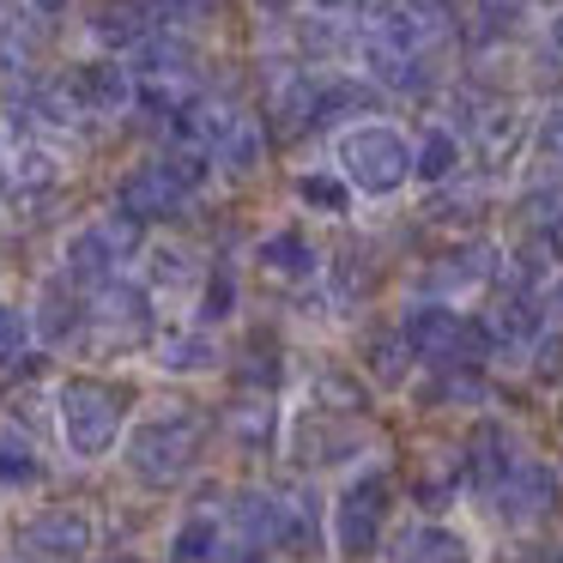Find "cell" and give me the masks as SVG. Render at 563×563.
<instances>
[{"label":"cell","mask_w":563,"mask_h":563,"mask_svg":"<svg viewBox=\"0 0 563 563\" xmlns=\"http://www.w3.org/2000/svg\"><path fill=\"white\" fill-rule=\"evenodd\" d=\"M219 461V406L195 388H164L146 394L140 418L128 424V442L115 454V473L140 497H188Z\"/></svg>","instance_id":"6da1fadb"},{"label":"cell","mask_w":563,"mask_h":563,"mask_svg":"<svg viewBox=\"0 0 563 563\" xmlns=\"http://www.w3.org/2000/svg\"><path fill=\"white\" fill-rule=\"evenodd\" d=\"M146 394L152 388L128 369H91V364L62 369L49 382V437L62 449V461L86 466V473L91 466H115Z\"/></svg>","instance_id":"7a4b0ae2"},{"label":"cell","mask_w":563,"mask_h":563,"mask_svg":"<svg viewBox=\"0 0 563 563\" xmlns=\"http://www.w3.org/2000/svg\"><path fill=\"white\" fill-rule=\"evenodd\" d=\"M388 449H394V437H388V418H382V412H340V406L285 394L279 473L333 485L340 473H352V466L369 461V454H388Z\"/></svg>","instance_id":"3957f363"},{"label":"cell","mask_w":563,"mask_h":563,"mask_svg":"<svg viewBox=\"0 0 563 563\" xmlns=\"http://www.w3.org/2000/svg\"><path fill=\"white\" fill-rule=\"evenodd\" d=\"M406 515L400 454H369L364 466L340 473L328 485V551L333 563H376L388 533Z\"/></svg>","instance_id":"277c9868"},{"label":"cell","mask_w":563,"mask_h":563,"mask_svg":"<svg viewBox=\"0 0 563 563\" xmlns=\"http://www.w3.org/2000/svg\"><path fill=\"white\" fill-rule=\"evenodd\" d=\"M328 164L364 207H400L412 195V128L394 115H364L328 140Z\"/></svg>","instance_id":"5b68a950"},{"label":"cell","mask_w":563,"mask_h":563,"mask_svg":"<svg viewBox=\"0 0 563 563\" xmlns=\"http://www.w3.org/2000/svg\"><path fill=\"white\" fill-rule=\"evenodd\" d=\"M164 303L146 291V285L134 279V273H122L115 285H103V291H91V328L86 340H79V364L91 369H122V364H146L152 340H158L164 328Z\"/></svg>","instance_id":"8992f818"},{"label":"cell","mask_w":563,"mask_h":563,"mask_svg":"<svg viewBox=\"0 0 563 563\" xmlns=\"http://www.w3.org/2000/svg\"><path fill=\"white\" fill-rule=\"evenodd\" d=\"M0 539H7L13 563H98L103 558L98 509L91 503H62V497H37L25 509H13Z\"/></svg>","instance_id":"52a82bcc"},{"label":"cell","mask_w":563,"mask_h":563,"mask_svg":"<svg viewBox=\"0 0 563 563\" xmlns=\"http://www.w3.org/2000/svg\"><path fill=\"white\" fill-rule=\"evenodd\" d=\"M146 243H152L146 224H134L115 207H98V212H86V219L62 224V236H55V267H62L67 279H79L86 291H103V285H115L122 273H134V261Z\"/></svg>","instance_id":"ba28073f"},{"label":"cell","mask_w":563,"mask_h":563,"mask_svg":"<svg viewBox=\"0 0 563 563\" xmlns=\"http://www.w3.org/2000/svg\"><path fill=\"white\" fill-rule=\"evenodd\" d=\"M558 515H563V473L545 461V454H527V461L515 466L509 485H497L485 503L466 509V521L478 527V539L485 533L539 539L545 527H558Z\"/></svg>","instance_id":"9c48e42d"},{"label":"cell","mask_w":563,"mask_h":563,"mask_svg":"<svg viewBox=\"0 0 563 563\" xmlns=\"http://www.w3.org/2000/svg\"><path fill=\"white\" fill-rule=\"evenodd\" d=\"M55 79H62L67 103H74V115L86 122L91 140L103 134H122L128 115H134V98H140V79L128 62H115V55H67V62H55Z\"/></svg>","instance_id":"30bf717a"},{"label":"cell","mask_w":563,"mask_h":563,"mask_svg":"<svg viewBox=\"0 0 563 563\" xmlns=\"http://www.w3.org/2000/svg\"><path fill=\"white\" fill-rule=\"evenodd\" d=\"M103 207L128 212L146 231H183L188 219L200 212V200H188V188L170 176V164L158 158V146H134L110 176V200Z\"/></svg>","instance_id":"8fae6325"},{"label":"cell","mask_w":563,"mask_h":563,"mask_svg":"<svg viewBox=\"0 0 563 563\" xmlns=\"http://www.w3.org/2000/svg\"><path fill=\"white\" fill-rule=\"evenodd\" d=\"M249 273L267 285L273 297H297V291H316L321 285V267H328V236L316 231L309 219H273L249 236L243 249Z\"/></svg>","instance_id":"7c38bea8"},{"label":"cell","mask_w":563,"mask_h":563,"mask_svg":"<svg viewBox=\"0 0 563 563\" xmlns=\"http://www.w3.org/2000/svg\"><path fill=\"white\" fill-rule=\"evenodd\" d=\"M279 449H285V400H273V394H224L219 461H231V478L279 473Z\"/></svg>","instance_id":"4fadbf2b"},{"label":"cell","mask_w":563,"mask_h":563,"mask_svg":"<svg viewBox=\"0 0 563 563\" xmlns=\"http://www.w3.org/2000/svg\"><path fill=\"white\" fill-rule=\"evenodd\" d=\"M340 352L357 364V376L376 388L382 406H400L406 400V388H412V376H418V357H412V345H406L400 321H394V303H382V309H369V316L345 321V328H340Z\"/></svg>","instance_id":"5bb4252c"},{"label":"cell","mask_w":563,"mask_h":563,"mask_svg":"<svg viewBox=\"0 0 563 563\" xmlns=\"http://www.w3.org/2000/svg\"><path fill=\"white\" fill-rule=\"evenodd\" d=\"M25 316H31V333H37L43 352L74 357L79 340H86V328H91V291L79 279H67V273L49 261L25 291Z\"/></svg>","instance_id":"9a60e30c"},{"label":"cell","mask_w":563,"mask_h":563,"mask_svg":"<svg viewBox=\"0 0 563 563\" xmlns=\"http://www.w3.org/2000/svg\"><path fill=\"white\" fill-rule=\"evenodd\" d=\"M207 267H212V255L188 231H152V243L140 249V261H134V279L164 303V316H170V309L188 316V303H195Z\"/></svg>","instance_id":"2e32d148"},{"label":"cell","mask_w":563,"mask_h":563,"mask_svg":"<svg viewBox=\"0 0 563 563\" xmlns=\"http://www.w3.org/2000/svg\"><path fill=\"white\" fill-rule=\"evenodd\" d=\"M376 563H485V539L466 515H400Z\"/></svg>","instance_id":"e0dca14e"},{"label":"cell","mask_w":563,"mask_h":563,"mask_svg":"<svg viewBox=\"0 0 563 563\" xmlns=\"http://www.w3.org/2000/svg\"><path fill=\"white\" fill-rule=\"evenodd\" d=\"M146 364H152V376H158V382L195 388V382L224 376V340H219V333H207V328H195L188 316H170L158 328V340H152Z\"/></svg>","instance_id":"ac0fdd59"},{"label":"cell","mask_w":563,"mask_h":563,"mask_svg":"<svg viewBox=\"0 0 563 563\" xmlns=\"http://www.w3.org/2000/svg\"><path fill=\"white\" fill-rule=\"evenodd\" d=\"M74 31H79V43H86L91 55L128 62V55L158 31V13H152V0H79Z\"/></svg>","instance_id":"d6986e66"},{"label":"cell","mask_w":563,"mask_h":563,"mask_svg":"<svg viewBox=\"0 0 563 563\" xmlns=\"http://www.w3.org/2000/svg\"><path fill=\"white\" fill-rule=\"evenodd\" d=\"M212 170H219V188H249L267 176V158H273V140H267V122H261L255 103H236L224 134L212 140Z\"/></svg>","instance_id":"ffe728a7"},{"label":"cell","mask_w":563,"mask_h":563,"mask_svg":"<svg viewBox=\"0 0 563 563\" xmlns=\"http://www.w3.org/2000/svg\"><path fill=\"white\" fill-rule=\"evenodd\" d=\"M49 478H55L49 449L31 430H19L13 418H0V509L13 515L25 503H37L49 490Z\"/></svg>","instance_id":"44dd1931"},{"label":"cell","mask_w":563,"mask_h":563,"mask_svg":"<svg viewBox=\"0 0 563 563\" xmlns=\"http://www.w3.org/2000/svg\"><path fill=\"white\" fill-rule=\"evenodd\" d=\"M466 170H473V158H466L461 128L442 122V115L412 122V195H437V188L461 183Z\"/></svg>","instance_id":"7402d4cb"},{"label":"cell","mask_w":563,"mask_h":563,"mask_svg":"<svg viewBox=\"0 0 563 563\" xmlns=\"http://www.w3.org/2000/svg\"><path fill=\"white\" fill-rule=\"evenodd\" d=\"M285 195H291V212L309 224H357V212H364V200L352 195V183H345L333 164H297L291 176H285Z\"/></svg>","instance_id":"603a6c76"},{"label":"cell","mask_w":563,"mask_h":563,"mask_svg":"<svg viewBox=\"0 0 563 563\" xmlns=\"http://www.w3.org/2000/svg\"><path fill=\"white\" fill-rule=\"evenodd\" d=\"M249 316V285H243V261L236 255H212V267H207V279H200V291H195V303H188V321L195 328H207V333H231L236 321Z\"/></svg>","instance_id":"cb8c5ba5"},{"label":"cell","mask_w":563,"mask_h":563,"mask_svg":"<svg viewBox=\"0 0 563 563\" xmlns=\"http://www.w3.org/2000/svg\"><path fill=\"white\" fill-rule=\"evenodd\" d=\"M37 352V333H31V316L19 297L0 291V382H13V369Z\"/></svg>","instance_id":"d4e9b609"},{"label":"cell","mask_w":563,"mask_h":563,"mask_svg":"<svg viewBox=\"0 0 563 563\" xmlns=\"http://www.w3.org/2000/svg\"><path fill=\"white\" fill-rule=\"evenodd\" d=\"M19 13H25V19H37L43 31H62V25H74L79 0H19Z\"/></svg>","instance_id":"484cf974"},{"label":"cell","mask_w":563,"mask_h":563,"mask_svg":"<svg viewBox=\"0 0 563 563\" xmlns=\"http://www.w3.org/2000/svg\"><path fill=\"white\" fill-rule=\"evenodd\" d=\"M545 37H551V49H563V13H558V19H551V25H545Z\"/></svg>","instance_id":"4316f807"},{"label":"cell","mask_w":563,"mask_h":563,"mask_svg":"<svg viewBox=\"0 0 563 563\" xmlns=\"http://www.w3.org/2000/svg\"><path fill=\"white\" fill-rule=\"evenodd\" d=\"M0 224H7V207H0Z\"/></svg>","instance_id":"83f0119b"},{"label":"cell","mask_w":563,"mask_h":563,"mask_svg":"<svg viewBox=\"0 0 563 563\" xmlns=\"http://www.w3.org/2000/svg\"><path fill=\"white\" fill-rule=\"evenodd\" d=\"M0 563H13V558H7V551H0Z\"/></svg>","instance_id":"f1b7e54d"}]
</instances>
